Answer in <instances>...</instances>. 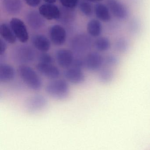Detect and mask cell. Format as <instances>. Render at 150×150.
<instances>
[{
  "mask_svg": "<svg viewBox=\"0 0 150 150\" xmlns=\"http://www.w3.org/2000/svg\"><path fill=\"white\" fill-rule=\"evenodd\" d=\"M19 77L24 83L31 90L38 91L42 86L40 76L32 68L26 65H20L18 69Z\"/></svg>",
  "mask_w": 150,
  "mask_h": 150,
  "instance_id": "cell-1",
  "label": "cell"
},
{
  "mask_svg": "<svg viewBox=\"0 0 150 150\" xmlns=\"http://www.w3.org/2000/svg\"><path fill=\"white\" fill-rule=\"evenodd\" d=\"M45 91L49 96L55 99L63 100L68 98L70 94L69 85L66 80L54 79L47 84Z\"/></svg>",
  "mask_w": 150,
  "mask_h": 150,
  "instance_id": "cell-2",
  "label": "cell"
},
{
  "mask_svg": "<svg viewBox=\"0 0 150 150\" xmlns=\"http://www.w3.org/2000/svg\"><path fill=\"white\" fill-rule=\"evenodd\" d=\"M11 59L16 63L26 65L34 61L36 58L34 49L29 45L23 44L15 47L11 53Z\"/></svg>",
  "mask_w": 150,
  "mask_h": 150,
  "instance_id": "cell-3",
  "label": "cell"
},
{
  "mask_svg": "<svg viewBox=\"0 0 150 150\" xmlns=\"http://www.w3.org/2000/svg\"><path fill=\"white\" fill-rule=\"evenodd\" d=\"M92 45L93 41L91 37L84 33L76 35L70 43L72 52L78 55L84 54L90 51Z\"/></svg>",
  "mask_w": 150,
  "mask_h": 150,
  "instance_id": "cell-4",
  "label": "cell"
},
{
  "mask_svg": "<svg viewBox=\"0 0 150 150\" xmlns=\"http://www.w3.org/2000/svg\"><path fill=\"white\" fill-rule=\"evenodd\" d=\"M9 25L18 41L22 43L28 41L29 33L26 25L22 20L17 18H12L10 21Z\"/></svg>",
  "mask_w": 150,
  "mask_h": 150,
  "instance_id": "cell-5",
  "label": "cell"
},
{
  "mask_svg": "<svg viewBox=\"0 0 150 150\" xmlns=\"http://www.w3.org/2000/svg\"><path fill=\"white\" fill-rule=\"evenodd\" d=\"M83 60L84 67L90 71H98L105 64V58L98 52L89 53Z\"/></svg>",
  "mask_w": 150,
  "mask_h": 150,
  "instance_id": "cell-6",
  "label": "cell"
},
{
  "mask_svg": "<svg viewBox=\"0 0 150 150\" xmlns=\"http://www.w3.org/2000/svg\"><path fill=\"white\" fill-rule=\"evenodd\" d=\"M49 38L52 43L56 46L64 45L67 40V32L64 27L60 25H52L49 29Z\"/></svg>",
  "mask_w": 150,
  "mask_h": 150,
  "instance_id": "cell-7",
  "label": "cell"
},
{
  "mask_svg": "<svg viewBox=\"0 0 150 150\" xmlns=\"http://www.w3.org/2000/svg\"><path fill=\"white\" fill-rule=\"evenodd\" d=\"M55 59L58 65L62 68H69L72 67L74 62V53L69 49L62 48L56 51Z\"/></svg>",
  "mask_w": 150,
  "mask_h": 150,
  "instance_id": "cell-8",
  "label": "cell"
},
{
  "mask_svg": "<svg viewBox=\"0 0 150 150\" xmlns=\"http://www.w3.org/2000/svg\"><path fill=\"white\" fill-rule=\"evenodd\" d=\"M107 6L113 15L119 20H124L129 16L128 9L118 0H107Z\"/></svg>",
  "mask_w": 150,
  "mask_h": 150,
  "instance_id": "cell-9",
  "label": "cell"
},
{
  "mask_svg": "<svg viewBox=\"0 0 150 150\" xmlns=\"http://www.w3.org/2000/svg\"><path fill=\"white\" fill-rule=\"evenodd\" d=\"M37 71L43 76L49 79H57L60 75V71L57 67L53 64L38 62L36 65Z\"/></svg>",
  "mask_w": 150,
  "mask_h": 150,
  "instance_id": "cell-10",
  "label": "cell"
},
{
  "mask_svg": "<svg viewBox=\"0 0 150 150\" xmlns=\"http://www.w3.org/2000/svg\"><path fill=\"white\" fill-rule=\"evenodd\" d=\"M39 12L44 18L48 20L59 19L61 17L60 10L53 4H45L39 8Z\"/></svg>",
  "mask_w": 150,
  "mask_h": 150,
  "instance_id": "cell-11",
  "label": "cell"
},
{
  "mask_svg": "<svg viewBox=\"0 0 150 150\" xmlns=\"http://www.w3.org/2000/svg\"><path fill=\"white\" fill-rule=\"evenodd\" d=\"M63 76L67 81L75 84L82 83L85 80V75L82 69L74 67L66 69L63 73Z\"/></svg>",
  "mask_w": 150,
  "mask_h": 150,
  "instance_id": "cell-12",
  "label": "cell"
},
{
  "mask_svg": "<svg viewBox=\"0 0 150 150\" xmlns=\"http://www.w3.org/2000/svg\"><path fill=\"white\" fill-rule=\"evenodd\" d=\"M26 23L33 30H40L45 25L44 18L39 11L34 10L29 11L26 14Z\"/></svg>",
  "mask_w": 150,
  "mask_h": 150,
  "instance_id": "cell-13",
  "label": "cell"
},
{
  "mask_svg": "<svg viewBox=\"0 0 150 150\" xmlns=\"http://www.w3.org/2000/svg\"><path fill=\"white\" fill-rule=\"evenodd\" d=\"M31 43L35 49L41 52H47L51 47V41L43 34L33 35L31 38Z\"/></svg>",
  "mask_w": 150,
  "mask_h": 150,
  "instance_id": "cell-14",
  "label": "cell"
},
{
  "mask_svg": "<svg viewBox=\"0 0 150 150\" xmlns=\"http://www.w3.org/2000/svg\"><path fill=\"white\" fill-rule=\"evenodd\" d=\"M4 11L9 15H17L20 13L23 8L21 0H1Z\"/></svg>",
  "mask_w": 150,
  "mask_h": 150,
  "instance_id": "cell-15",
  "label": "cell"
},
{
  "mask_svg": "<svg viewBox=\"0 0 150 150\" xmlns=\"http://www.w3.org/2000/svg\"><path fill=\"white\" fill-rule=\"evenodd\" d=\"M16 72L14 68L9 64L1 63L0 65V82L6 83L14 79Z\"/></svg>",
  "mask_w": 150,
  "mask_h": 150,
  "instance_id": "cell-16",
  "label": "cell"
},
{
  "mask_svg": "<svg viewBox=\"0 0 150 150\" xmlns=\"http://www.w3.org/2000/svg\"><path fill=\"white\" fill-rule=\"evenodd\" d=\"M47 104V100L43 95L37 94L30 98L26 102L27 107L31 111H37L44 108Z\"/></svg>",
  "mask_w": 150,
  "mask_h": 150,
  "instance_id": "cell-17",
  "label": "cell"
},
{
  "mask_svg": "<svg viewBox=\"0 0 150 150\" xmlns=\"http://www.w3.org/2000/svg\"><path fill=\"white\" fill-rule=\"evenodd\" d=\"M94 12L99 20L105 23L111 21L112 17L110 9L105 4L100 3H97L94 7Z\"/></svg>",
  "mask_w": 150,
  "mask_h": 150,
  "instance_id": "cell-18",
  "label": "cell"
},
{
  "mask_svg": "<svg viewBox=\"0 0 150 150\" xmlns=\"http://www.w3.org/2000/svg\"><path fill=\"white\" fill-rule=\"evenodd\" d=\"M0 35L1 38L7 43L14 44L16 41V38L9 25L2 23L0 25Z\"/></svg>",
  "mask_w": 150,
  "mask_h": 150,
  "instance_id": "cell-19",
  "label": "cell"
},
{
  "mask_svg": "<svg viewBox=\"0 0 150 150\" xmlns=\"http://www.w3.org/2000/svg\"><path fill=\"white\" fill-rule=\"evenodd\" d=\"M102 24L97 19H91L87 23V32L91 37L97 38L99 37L102 33Z\"/></svg>",
  "mask_w": 150,
  "mask_h": 150,
  "instance_id": "cell-20",
  "label": "cell"
},
{
  "mask_svg": "<svg viewBox=\"0 0 150 150\" xmlns=\"http://www.w3.org/2000/svg\"><path fill=\"white\" fill-rule=\"evenodd\" d=\"M94 47L97 51L105 52L109 50L111 47V42L109 38L105 37H99L93 43Z\"/></svg>",
  "mask_w": 150,
  "mask_h": 150,
  "instance_id": "cell-21",
  "label": "cell"
},
{
  "mask_svg": "<svg viewBox=\"0 0 150 150\" xmlns=\"http://www.w3.org/2000/svg\"><path fill=\"white\" fill-rule=\"evenodd\" d=\"M99 80L103 83L106 84L112 82L114 78L113 71L109 68H105L99 70Z\"/></svg>",
  "mask_w": 150,
  "mask_h": 150,
  "instance_id": "cell-22",
  "label": "cell"
},
{
  "mask_svg": "<svg viewBox=\"0 0 150 150\" xmlns=\"http://www.w3.org/2000/svg\"><path fill=\"white\" fill-rule=\"evenodd\" d=\"M114 47L117 52L121 53L125 52L129 48V42L126 38L122 37L119 38L115 41Z\"/></svg>",
  "mask_w": 150,
  "mask_h": 150,
  "instance_id": "cell-23",
  "label": "cell"
},
{
  "mask_svg": "<svg viewBox=\"0 0 150 150\" xmlns=\"http://www.w3.org/2000/svg\"><path fill=\"white\" fill-rule=\"evenodd\" d=\"M79 8L82 13L87 16H91L93 14V8L90 2L82 1L79 4Z\"/></svg>",
  "mask_w": 150,
  "mask_h": 150,
  "instance_id": "cell-24",
  "label": "cell"
},
{
  "mask_svg": "<svg viewBox=\"0 0 150 150\" xmlns=\"http://www.w3.org/2000/svg\"><path fill=\"white\" fill-rule=\"evenodd\" d=\"M119 59L116 55L111 54L105 58V64L109 67H114L119 64Z\"/></svg>",
  "mask_w": 150,
  "mask_h": 150,
  "instance_id": "cell-25",
  "label": "cell"
},
{
  "mask_svg": "<svg viewBox=\"0 0 150 150\" xmlns=\"http://www.w3.org/2000/svg\"><path fill=\"white\" fill-rule=\"evenodd\" d=\"M39 62L46 63V64H52L53 62V57L49 54L47 52H41L38 57Z\"/></svg>",
  "mask_w": 150,
  "mask_h": 150,
  "instance_id": "cell-26",
  "label": "cell"
},
{
  "mask_svg": "<svg viewBox=\"0 0 150 150\" xmlns=\"http://www.w3.org/2000/svg\"><path fill=\"white\" fill-rule=\"evenodd\" d=\"M63 7L68 9L75 8L79 3V0H60Z\"/></svg>",
  "mask_w": 150,
  "mask_h": 150,
  "instance_id": "cell-27",
  "label": "cell"
},
{
  "mask_svg": "<svg viewBox=\"0 0 150 150\" xmlns=\"http://www.w3.org/2000/svg\"><path fill=\"white\" fill-rule=\"evenodd\" d=\"M71 67L82 69L83 67H84V60L80 58L75 59Z\"/></svg>",
  "mask_w": 150,
  "mask_h": 150,
  "instance_id": "cell-28",
  "label": "cell"
},
{
  "mask_svg": "<svg viewBox=\"0 0 150 150\" xmlns=\"http://www.w3.org/2000/svg\"><path fill=\"white\" fill-rule=\"evenodd\" d=\"M7 42H5L2 39H0V55L2 56L5 53L7 49Z\"/></svg>",
  "mask_w": 150,
  "mask_h": 150,
  "instance_id": "cell-29",
  "label": "cell"
},
{
  "mask_svg": "<svg viewBox=\"0 0 150 150\" xmlns=\"http://www.w3.org/2000/svg\"><path fill=\"white\" fill-rule=\"evenodd\" d=\"M23 1L28 6L33 7V8H35L38 6L41 2V0H23Z\"/></svg>",
  "mask_w": 150,
  "mask_h": 150,
  "instance_id": "cell-30",
  "label": "cell"
},
{
  "mask_svg": "<svg viewBox=\"0 0 150 150\" xmlns=\"http://www.w3.org/2000/svg\"><path fill=\"white\" fill-rule=\"evenodd\" d=\"M130 28L131 30L134 31V32H136V31L139 30L140 28V23L138 22V20H133L130 23Z\"/></svg>",
  "mask_w": 150,
  "mask_h": 150,
  "instance_id": "cell-31",
  "label": "cell"
},
{
  "mask_svg": "<svg viewBox=\"0 0 150 150\" xmlns=\"http://www.w3.org/2000/svg\"><path fill=\"white\" fill-rule=\"evenodd\" d=\"M45 2L48 4H53L57 1V0H43Z\"/></svg>",
  "mask_w": 150,
  "mask_h": 150,
  "instance_id": "cell-32",
  "label": "cell"
},
{
  "mask_svg": "<svg viewBox=\"0 0 150 150\" xmlns=\"http://www.w3.org/2000/svg\"><path fill=\"white\" fill-rule=\"evenodd\" d=\"M103 0H86L87 1L90 2L99 3L100 2L102 1Z\"/></svg>",
  "mask_w": 150,
  "mask_h": 150,
  "instance_id": "cell-33",
  "label": "cell"
}]
</instances>
